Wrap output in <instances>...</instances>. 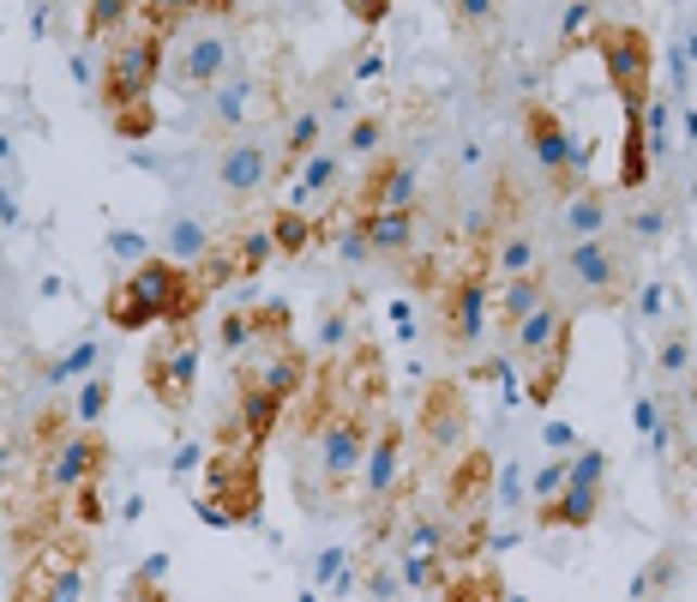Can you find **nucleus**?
I'll return each mask as SVG.
<instances>
[{
  "mask_svg": "<svg viewBox=\"0 0 697 602\" xmlns=\"http://www.w3.org/2000/svg\"><path fill=\"white\" fill-rule=\"evenodd\" d=\"M313 404L319 410L295 440V500L307 512H343L348 488H362L373 434L385 422V367L373 343H355V355L337 362Z\"/></svg>",
  "mask_w": 697,
  "mask_h": 602,
  "instance_id": "nucleus-1",
  "label": "nucleus"
},
{
  "mask_svg": "<svg viewBox=\"0 0 697 602\" xmlns=\"http://www.w3.org/2000/svg\"><path fill=\"white\" fill-rule=\"evenodd\" d=\"M205 289H199V277L187 272V265L163 260V253H151L144 265H132L127 277H121L115 289H109L103 314L115 331H144V326H193L199 314H205Z\"/></svg>",
  "mask_w": 697,
  "mask_h": 602,
  "instance_id": "nucleus-2",
  "label": "nucleus"
},
{
  "mask_svg": "<svg viewBox=\"0 0 697 602\" xmlns=\"http://www.w3.org/2000/svg\"><path fill=\"white\" fill-rule=\"evenodd\" d=\"M547 289H554V301L566 314H578V308H625L637 289V253L620 236L578 241V248H566L547 265Z\"/></svg>",
  "mask_w": 697,
  "mask_h": 602,
  "instance_id": "nucleus-3",
  "label": "nucleus"
},
{
  "mask_svg": "<svg viewBox=\"0 0 697 602\" xmlns=\"http://www.w3.org/2000/svg\"><path fill=\"white\" fill-rule=\"evenodd\" d=\"M235 7H205L181 37L163 42V85L181 97H211L235 73V30L217 25Z\"/></svg>",
  "mask_w": 697,
  "mask_h": 602,
  "instance_id": "nucleus-4",
  "label": "nucleus"
},
{
  "mask_svg": "<svg viewBox=\"0 0 697 602\" xmlns=\"http://www.w3.org/2000/svg\"><path fill=\"white\" fill-rule=\"evenodd\" d=\"M505 343H511L517 367L530 374V380H523L530 404L547 410L554 392H559V380H566V362H571V314L559 301H547V308H535L517 331H505Z\"/></svg>",
  "mask_w": 697,
  "mask_h": 602,
  "instance_id": "nucleus-5",
  "label": "nucleus"
},
{
  "mask_svg": "<svg viewBox=\"0 0 697 602\" xmlns=\"http://www.w3.org/2000/svg\"><path fill=\"white\" fill-rule=\"evenodd\" d=\"M156 79H163V42H156L151 30H139V25L121 30V37L109 42V54H103V109H109V121L151 109Z\"/></svg>",
  "mask_w": 697,
  "mask_h": 602,
  "instance_id": "nucleus-6",
  "label": "nucleus"
},
{
  "mask_svg": "<svg viewBox=\"0 0 697 602\" xmlns=\"http://www.w3.org/2000/svg\"><path fill=\"white\" fill-rule=\"evenodd\" d=\"M595 49H601V66H607V85L620 97L625 121H644L649 115V73H656V42H649L644 25L632 18H601L595 30Z\"/></svg>",
  "mask_w": 697,
  "mask_h": 602,
  "instance_id": "nucleus-7",
  "label": "nucleus"
},
{
  "mask_svg": "<svg viewBox=\"0 0 697 602\" xmlns=\"http://www.w3.org/2000/svg\"><path fill=\"white\" fill-rule=\"evenodd\" d=\"M271 115H277L271 79H265V73H241V66H235L211 97H199V133L217 139V145L246 139V133H258Z\"/></svg>",
  "mask_w": 697,
  "mask_h": 602,
  "instance_id": "nucleus-8",
  "label": "nucleus"
},
{
  "mask_svg": "<svg viewBox=\"0 0 697 602\" xmlns=\"http://www.w3.org/2000/svg\"><path fill=\"white\" fill-rule=\"evenodd\" d=\"M205 500H211V506H217L229 524H258L265 482H258V452H253V446L217 440V452L205 459Z\"/></svg>",
  "mask_w": 697,
  "mask_h": 602,
  "instance_id": "nucleus-9",
  "label": "nucleus"
},
{
  "mask_svg": "<svg viewBox=\"0 0 697 602\" xmlns=\"http://www.w3.org/2000/svg\"><path fill=\"white\" fill-rule=\"evenodd\" d=\"M199 362H205L199 326H168L163 338L151 343V355H144V392H151L163 410H193Z\"/></svg>",
  "mask_w": 697,
  "mask_h": 602,
  "instance_id": "nucleus-10",
  "label": "nucleus"
},
{
  "mask_svg": "<svg viewBox=\"0 0 697 602\" xmlns=\"http://www.w3.org/2000/svg\"><path fill=\"white\" fill-rule=\"evenodd\" d=\"M235 380L258 386V392H271L289 404V398H301L313 386V362L295 343V331H271V338H253V350L235 362Z\"/></svg>",
  "mask_w": 697,
  "mask_h": 602,
  "instance_id": "nucleus-11",
  "label": "nucleus"
},
{
  "mask_svg": "<svg viewBox=\"0 0 697 602\" xmlns=\"http://www.w3.org/2000/svg\"><path fill=\"white\" fill-rule=\"evenodd\" d=\"M440 338L452 350H476L481 331H487V308H493V272L487 265H464L457 277L440 284Z\"/></svg>",
  "mask_w": 697,
  "mask_h": 602,
  "instance_id": "nucleus-12",
  "label": "nucleus"
},
{
  "mask_svg": "<svg viewBox=\"0 0 697 602\" xmlns=\"http://www.w3.org/2000/svg\"><path fill=\"white\" fill-rule=\"evenodd\" d=\"M277 181H283V151H277L265 133H246V139L217 145V187L229 199H253Z\"/></svg>",
  "mask_w": 697,
  "mask_h": 602,
  "instance_id": "nucleus-13",
  "label": "nucleus"
},
{
  "mask_svg": "<svg viewBox=\"0 0 697 602\" xmlns=\"http://www.w3.org/2000/svg\"><path fill=\"white\" fill-rule=\"evenodd\" d=\"M403 459H409V434L397 428V416H385L373 434V452H367V471H362V512L373 518L379 537H385V512L403 488Z\"/></svg>",
  "mask_w": 697,
  "mask_h": 602,
  "instance_id": "nucleus-14",
  "label": "nucleus"
},
{
  "mask_svg": "<svg viewBox=\"0 0 697 602\" xmlns=\"http://www.w3.org/2000/svg\"><path fill=\"white\" fill-rule=\"evenodd\" d=\"M109 459H115V452H109V440L97 428L61 434V446H54L49 464H42V488H49V494H78V488L103 482Z\"/></svg>",
  "mask_w": 697,
  "mask_h": 602,
  "instance_id": "nucleus-15",
  "label": "nucleus"
},
{
  "mask_svg": "<svg viewBox=\"0 0 697 602\" xmlns=\"http://www.w3.org/2000/svg\"><path fill=\"white\" fill-rule=\"evenodd\" d=\"M415 422H421L427 459H452V452H464V440H469V398H464V386H457V380H433L421 392Z\"/></svg>",
  "mask_w": 697,
  "mask_h": 602,
  "instance_id": "nucleus-16",
  "label": "nucleus"
},
{
  "mask_svg": "<svg viewBox=\"0 0 697 602\" xmlns=\"http://www.w3.org/2000/svg\"><path fill=\"white\" fill-rule=\"evenodd\" d=\"M13 602H85V561L61 549H42L18 566Z\"/></svg>",
  "mask_w": 697,
  "mask_h": 602,
  "instance_id": "nucleus-17",
  "label": "nucleus"
},
{
  "mask_svg": "<svg viewBox=\"0 0 697 602\" xmlns=\"http://www.w3.org/2000/svg\"><path fill=\"white\" fill-rule=\"evenodd\" d=\"M421 205V170L415 158H379L367 170V181L355 187V217H373V211H415Z\"/></svg>",
  "mask_w": 697,
  "mask_h": 602,
  "instance_id": "nucleus-18",
  "label": "nucleus"
},
{
  "mask_svg": "<svg viewBox=\"0 0 697 602\" xmlns=\"http://www.w3.org/2000/svg\"><path fill=\"white\" fill-rule=\"evenodd\" d=\"M523 145H530L535 170L554 193H566V163H571V127L559 121V109L547 103H530L523 109Z\"/></svg>",
  "mask_w": 697,
  "mask_h": 602,
  "instance_id": "nucleus-19",
  "label": "nucleus"
},
{
  "mask_svg": "<svg viewBox=\"0 0 697 602\" xmlns=\"http://www.w3.org/2000/svg\"><path fill=\"white\" fill-rule=\"evenodd\" d=\"M620 223V211H613V193L607 187H578V193L559 199V217H554V236L566 241V248H578V241H601L607 229Z\"/></svg>",
  "mask_w": 697,
  "mask_h": 602,
  "instance_id": "nucleus-20",
  "label": "nucleus"
},
{
  "mask_svg": "<svg viewBox=\"0 0 697 602\" xmlns=\"http://www.w3.org/2000/svg\"><path fill=\"white\" fill-rule=\"evenodd\" d=\"M277 422H283V398L271 392H258V386H241V398H235V416L223 422L217 440H235V446H265L277 434Z\"/></svg>",
  "mask_w": 697,
  "mask_h": 602,
  "instance_id": "nucleus-21",
  "label": "nucleus"
},
{
  "mask_svg": "<svg viewBox=\"0 0 697 602\" xmlns=\"http://www.w3.org/2000/svg\"><path fill=\"white\" fill-rule=\"evenodd\" d=\"M343 175H348L343 151H337V145H319V151L295 170V181H289V211H313V205H325V199H337Z\"/></svg>",
  "mask_w": 697,
  "mask_h": 602,
  "instance_id": "nucleus-22",
  "label": "nucleus"
},
{
  "mask_svg": "<svg viewBox=\"0 0 697 602\" xmlns=\"http://www.w3.org/2000/svg\"><path fill=\"white\" fill-rule=\"evenodd\" d=\"M367 229V248L373 260H415V236H421V205L415 211H373V217H355Z\"/></svg>",
  "mask_w": 697,
  "mask_h": 602,
  "instance_id": "nucleus-23",
  "label": "nucleus"
},
{
  "mask_svg": "<svg viewBox=\"0 0 697 602\" xmlns=\"http://www.w3.org/2000/svg\"><path fill=\"white\" fill-rule=\"evenodd\" d=\"M487 272H493V284H511V277H535V272H547L542 236H535L530 223H517V229H505V236H499V248L487 253Z\"/></svg>",
  "mask_w": 697,
  "mask_h": 602,
  "instance_id": "nucleus-24",
  "label": "nucleus"
},
{
  "mask_svg": "<svg viewBox=\"0 0 697 602\" xmlns=\"http://www.w3.org/2000/svg\"><path fill=\"white\" fill-rule=\"evenodd\" d=\"M554 301V289H547V272H535V277H511V284H493V308H487V319L499 331H517L523 319L535 314V308H547Z\"/></svg>",
  "mask_w": 697,
  "mask_h": 602,
  "instance_id": "nucleus-25",
  "label": "nucleus"
},
{
  "mask_svg": "<svg viewBox=\"0 0 697 602\" xmlns=\"http://www.w3.org/2000/svg\"><path fill=\"white\" fill-rule=\"evenodd\" d=\"M656 374L668 386H685L697 374V331H692V314L668 319V326L656 331Z\"/></svg>",
  "mask_w": 697,
  "mask_h": 602,
  "instance_id": "nucleus-26",
  "label": "nucleus"
},
{
  "mask_svg": "<svg viewBox=\"0 0 697 602\" xmlns=\"http://www.w3.org/2000/svg\"><path fill=\"white\" fill-rule=\"evenodd\" d=\"M535 518H542V530H590V524L601 518V488L566 482V494L547 500V506H535Z\"/></svg>",
  "mask_w": 697,
  "mask_h": 602,
  "instance_id": "nucleus-27",
  "label": "nucleus"
},
{
  "mask_svg": "<svg viewBox=\"0 0 697 602\" xmlns=\"http://www.w3.org/2000/svg\"><path fill=\"white\" fill-rule=\"evenodd\" d=\"M265 229H271L277 260H301V253H307L313 241H325V223H319V217H307V211H289V205H277L271 217H265Z\"/></svg>",
  "mask_w": 697,
  "mask_h": 602,
  "instance_id": "nucleus-28",
  "label": "nucleus"
},
{
  "mask_svg": "<svg viewBox=\"0 0 697 602\" xmlns=\"http://www.w3.org/2000/svg\"><path fill=\"white\" fill-rule=\"evenodd\" d=\"M625 248H656V241L661 236H668V229H673V205H668V199H656V193H637L632 199V211H625Z\"/></svg>",
  "mask_w": 697,
  "mask_h": 602,
  "instance_id": "nucleus-29",
  "label": "nucleus"
},
{
  "mask_svg": "<svg viewBox=\"0 0 697 602\" xmlns=\"http://www.w3.org/2000/svg\"><path fill=\"white\" fill-rule=\"evenodd\" d=\"M385 139H391V115L385 109H373V115H355L343 127V163H379V151H385Z\"/></svg>",
  "mask_w": 697,
  "mask_h": 602,
  "instance_id": "nucleus-30",
  "label": "nucleus"
},
{
  "mask_svg": "<svg viewBox=\"0 0 697 602\" xmlns=\"http://www.w3.org/2000/svg\"><path fill=\"white\" fill-rule=\"evenodd\" d=\"M319 139H325V109L289 115V127H283V181H295V170L319 151Z\"/></svg>",
  "mask_w": 697,
  "mask_h": 602,
  "instance_id": "nucleus-31",
  "label": "nucleus"
},
{
  "mask_svg": "<svg viewBox=\"0 0 697 602\" xmlns=\"http://www.w3.org/2000/svg\"><path fill=\"white\" fill-rule=\"evenodd\" d=\"M685 566H692V561H685V549H661L656 561L632 578V602H668L673 585L685 578Z\"/></svg>",
  "mask_w": 697,
  "mask_h": 602,
  "instance_id": "nucleus-32",
  "label": "nucleus"
},
{
  "mask_svg": "<svg viewBox=\"0 0 697 602\" xmlns=\"http://www.w3.org/2000/svg\"><path fill=\"white\" fill-rule=\"evenodd\" d=\"M511 590H505L499 566H469V573H452L440 585V602H505Z\"/></svg>",
  "mask_w": 697,
  "mask_h": 602,
  "instance_id": "nucleus-33",
  "label": "nucleus"
},
{
  "mask_svg": "<svg viewBox=\"0 0 697 602\" xmlns=\"http://www.w3.org/2000/svg\"><path fill=\"white\" fill-rule=\"evenodd\" d=\"M211 248H217V236H211V229H205L199 217H168L163 260H175V265H199Z\"/></svg>",
  "mask_w": 697,
  "mask_h": 602,
  "instance_id": "nucleus-34",
  "label": "nucleus"
},
{
  "mask_svg": "<svg viewBox=\"0 0 697 602\" xmlns=\"http://www.w3.org/2000/svg\"><path fill=\"white\" fill-rule=\"evenodd\" d=\"M187 272L199 277V289H205V296H217L223 284H235V277H241V260H235V236H217V248H211L199 265H187Z\"/></svg>",
  "mask_w": 697,
  "mask_h": 602,
  "instance_id": "nucleus-35",
  "label": "nucleus"
},
{
  "mask_svg": "<svg viewBox=\"0 0 697 602\" xmlns=\"http://www.w3.org/2000/svg\"><path fill=\"white\" fill-rule=\"evenodd\" d=\"M632 301H637V319H644V326H656V331L668 326V314H685V308H673L680 296H673L668 277H644V284L632 289Z\"/></svg>",
  "mask_w": 697,
  "mask_h": 602,
  "instance_id": "nucleus-36",
  "label": "nucleus"
},
{
  "mask_svg": "<svg viewBox=\"0 0 697 602\" xmlns=\"http://www.w3.org/2000/svg\"><path fill=\"white\" fill-rule=\"evenodd\" d=\"M37 374H42V380H49V386L91 380V374H97V343H91V338H85V343H73V350H66V355H54V362H42Z\"/></svg>",
  "mask_w": 697,
  "mask_h": 602,
  "instance_id": "nucleus-37",
  "label": "nucleus"
},
{
  "mask_svg": "<svg viewBox=\"0 0 697 602\" xmlns=\"http://www.w3.org/2000/svg\"><path fill=\"white\" fill-rule=\"evenodd\" d=\"M127 18H139V7H127V0H91V7H85V37L91 42H115L121 30H132Z\"/></svg>",
  "mask_w": 697,
  "mask_h": 602,
  "instance_id": "nucleus-38",
  "label": "nucleus"
},
{
  "mask_svg": "<svg viewBox=\"0 0 697 602\" xmlns=\"http://www.w3.org/2000/svg\"><path fill=\"white\" fill-rule=\"evenodd\" d=\"M235 236V260H241V277H258V272H271L277 248H271V229L258 223V229H229Z\"/></svg>",
  "mask_w": 697,
  "mask_h": 602,
  "instance_id": "nucleus-39",
  "label": "nucleus"
},
{
  "mask_svg": "<svg viewBox=\"0 0 697 602\" xmlns=\"http://www.w3.org/2000/svg\"><path fill=\"white\" fill-rule=\"evenodd\" d=\"M109 398H115V374H103V367H97L91 380L78 386V398H73V422H78V428H97V422H103V410H109Z\"/></svg>",
  "mask_w": 697,
  "mask_h": 602,
  "instance_id": "nucleus-40",
  "label": "nucleus"
},
{
  "mask_svg": "<svg viewBox=\"0 0 697 602\" xmlns=\"http://www.w3.org/2000/svg\"><path fill=\"white\" fill-rule=\"evenodd\" d=\"M348 326H355V308H348V301H331V308L319 314V331H313V350H319V355H343Z\"/></svg>",
  "mask_w": 697,
  "mask_h": 602,
  "instance_id": "nucleus-41",
  "label": "nucleus"
},
{
  "mask_svg": "<svg viewBox=\"0 0 697 602\" xmlns=\"http://www.w3.org/2000/svg\"><path fill=\"white\" fill-rule=\"evenodd\" d=\"M217 343L229 362H241V355L253 350V308H229V314L217 319Z\"/></svg>",
  "mask_w": 697,
  "mask_h": 602,
  "instance_id": "nucleus-42",
  "label": "nucleus"
},
{
  "mask_svg": "<svg viewBox=\"0 0 697 602\" xmlns=\"http://www.w3.org/2000/svg\"><path fill=\"white\" fill-rule=\"evenodd\" d=\"M397 585H403L397 554H367V578H362L367 602H391V597H397Z\"/></svg>",
  "mask_w": 697,
  "mask_h": 602,
  "instance_id": "nucleus-43",
  "label": "nucleus"
},
{
  "mask_svg": "<svg viewBox=\"0 0 697 602\" xmlns=\"http://www.w3.org/2000/svg\"><path fill=\"white\" fill-rule=\"evenodd\" d=\"M595 30H601V13H595V7H566V13H559V49H578L583 37H595Z\"/></svg>",
  "mask_w": 697,
  "mask_h": 602,
  "instance_id": "nucleus-44",
  "label": "nucleus"
},
{
  "mask_svg": "<svg viewBox=\"0 0 697 602\" xmlns=\"http://www.w3.org/2000/svg\"><path fill=\"white\" fill-rule=\"evenodd\" d=\"M566 482H571L566 459H547L542 471L530 476V500H535V506H547V500H559V494H566Z\"/></svg>",
  "mask_w": 697,
  "mask_h": 602,
  "instance_id": "nucleus-45",
  "label": "nucleus"
},
{
  "mask_svg": "<svg viewBox=\"0 0 697 602\" xmlns=\"http://www.w3.org/2000/svg\"><path fill=\"white\" fill-rule=\"evenodd\" d=\"M523 488H530V476H523V464H505L499 471V494H493V512H523Z\"/></svg>",
  "mask_w": 697,
  "mask_h": 602,
  "instance_id": "nucleus-46",
  "label": "nucleus"
},
{
  "mask_svg": "<svg viewBox=\"0 0 697 602\" xmlns=\"http://www.w3.org/2000/svg\"><path fill=\"white\" fill-rule=\"evenodd\" d=\"M348 566H355V554H348V549H337V542H331V549H319V561H313V590H331Z\"/></svg>",
  "mask_w": 697,
  "mask_h": 602,
  "instance_id": "nucleus-47",
  "label": "nucleus"
},
{
  "mask_svg": "<svg viewBox=\"0 0 697 602\" xmlns=\"http://www.w3.org/2000/svg\"><path fill=\"white\" fill-rule=\"evenodd\" d=\"M445 18H452L457 30H481V25H493V18H499V7H493V0H457Z\"/></svg>",
  "mask_w": 697,
  "mask_h": 602,
  "instance_id": "nucleus-48",
  "label": "nucleus"
},
{
  "mask_svg": "<svg viewBox=\"0 0 697 602\" xmlns=\"http://www.w3.org/2000/svg\"><path fill=\"white\" fill-rule=\"evenodd\" d=\"M103 248L109 253H115V260H132V265H144V260H151V241H144V236H132V229H109V241H103Z\"/></svg>",
  "mask_w": 697,
  "mask_h": 602,
  "instance_id": "nucleus-49",
  "label": "nucleus"
},
{
  "mask_svg": "<svg viewBox=\"0 0 697 602\" xmlns=\"http://www.w3.org/2000/svg\"><path fill=\"white\" fill-rule=\"evenodd\" d=\"M632 428L644 434V440H649V434L661 428V392H644V398H637V404H632Z\"/></svg>",
  "mask_w": 697,
  "mask_h": 602,
  "instance_id": "nucleus-50",
  "label": "nucleus"
},
{
  "mask_svg": "<svg viewBox=\"0 0 697 602\" xmlns=\"http://www.w3.org/2000/svg\"><path fill=\"white\" fill-rule=\"evenodd\" d=\"M337 253L343 260H373V248H367V229L355 217H348V229H337Z\"/></svg>",
  "mask_w": 697,
  "mask_h": 602,
  "instance_id": "nucleus-51",
  "label": "nucleus"
},
{
  "mask_svg": "<svg viewBox=\"0 0 697 602\" xmlns=\"http://www.w3.org/2000/svg\"><path fill=\"white\" fill-rule=\"evenodd\" d=\"M109 127H115L121 139H151V133H156V115H151V109H139V115H115Z\"/></svg>",
  "mask_w": 697,
  "mask_h": 602,
  "instance_id": "nucleus-52",
  "label": "nucleus"
},
{
  "mask_svg": "<svg viewBox=\"0 0 697 602\" xmlns=\"http://www.w3.org/2000/svg\"><path fill=\"white\" fill-rule=\"evenodd\" d=\"M391 13H397L391 0H355V7H348V18H355V25H362V30H373L379 18H391Z\"/></svg>",
  "mask_w": 697,
  "mask_h": 602,
  "instance_id": "nucleus-53",
  "label": "nucleus"
},
{
  "mask_svg": "<svg viewBox=\"0 0 697 602\" xmlns=\"http://www.w3.org/2000/svg\"><path fill=\"white\" fill-rule=\"evenodd\" d=\"M542 440L554 446V452H578V434H571L566 422H542Z\"/></svg>",
  "mask_w": 697,
  "mask_h": 602,
  "instance_id": "nucleus-54",
  "label": "nucleus"
},
{
  "mask_svg": "<svg viewBox=\"0 0 697 602\" xmlns=\"http://www.w3.org/2000/svg\"><path fill=\"white\" fill-rule=\"evenodd\" d=\"M127 602H175V597H168L163 585H144V578H132V585H127Z\"/></svg>",
  "mask_w": 697,
  "mask_h": 602,
  "instance_id": "nucleus-55",
  "label": "nucleus"
},
{
  "mask_svg": "<svg viewBox=\"0 0 697 602\" xmlns=\"http://www.w3.org/2000/svg\"><path fill=\"white\" fill-rule=\"evenodd\" d=\"M391 326H397V338H415V314H409V301H391Z\"/></svg>",
  "mask_w": 697,
  "mask_h": 602,
  "instance_id": "nucleus-56",
  "label": "nucleus"
},
{
  "mask_svg": "<svg viewBox=\"0 0 697 602\" xmlns=\"http://www.w3.org/2000/svg\"><path fill=\"white\" fill-rule=\"evenodd\" d=\"M163 573H168V554H151V561H144L132 578H144V585H163Z\"/></svg>",
  "mask_w": 697,
  "mask_h": 602,
  "instance_id": "nucleus-57",
  "label": "nucleus"
},
{
  "mask_svg": "<svg viewBox=\"0 0 697 602\" xmlns=\"http://www.w3.org/2000/svg\"><path fill=\"white\" fill-rule=\"evenodd\" d=\"M13 471H18V446H7V440H0V488L13 482Z\"/></svg>",
  "mask_w": 697,
  "mask_h": 602,
  "instance_id": "nucleus-58",
  "label": "nucleus"
},
{
  "mask_svg": "<svg viewBox=\"0 0 697 602\" xmlns=\"http://www.w3.org/2000/svg\"><path fill=\"white\" fill-rule=\"evenodd\" d=\"M379 73H385V61H379V54H362V61H355V73H348V79H379Z\"/></svg>",
  "mask_w": 697,
  "mask_h": 602,
  "instance_id": "nucleus-59",
  "label": "nucleus"
},
{
  "mask_svg": "<svg viewBox=\"0 0 697 602\" xmlns=\"http://www.w3.org/2000/svg\"><path fill=\"white\" fill-rule=\"evenodd\" d=\"M301 602H319V590H307V597H301Z\"/></svg>",
  "mask_w": 697,
  "mask_h": 602,
  "instance_id": "nucleus-60",
  "label": "nucleus"
}]
</instances>
